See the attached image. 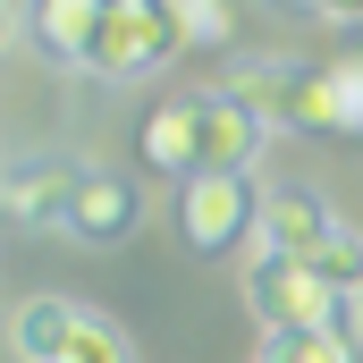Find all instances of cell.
Instances as JSON below:
<instances>
[{
	"mask_svg": "<svg viewBox=\"0 0 363 363\" xmlns=\"http://www.w3.org/2000/svg\"><path fill=\"white\" fill-rule=\"evenodd\" d=\"M245 304H254V321H262L271 338L338 330V296L304 271V262H279V254H254V271H245Z\"/></svg>",
	"mask_w": 363,
	"mask_h": 363,
	"instance_id": "obj_1",
	"label": "cell"
},
{
	"mask_svg": "<svg viewBox=\"0 0 363 363\" xmlns=\"http://www.w3.org/2000/svg\"><path fill=\"white\" fill-rule=\"evenodd\" d=\"M169 51H186L169 0H110L101 43H93V77H152Z\"/></svg>",
	"mask_w": 363,
	"mask_h": 363,
	"instance_id": "obj_2",
	"label": "cell"
},
{
	"mask_svg": "<svg viewBox=\"0 0 363 363\" xmlns=\"http://www.w3.org/2000/svg\"><path fill=\"white\" fill-rule=\"evenodd\" d=\"M194 110H203V127H194V178H254L271 118L245 110L237 93H194Z\"/></svg>",
	"mask_w": 363,
	"mask_h": 363,
	"instance_id": "obj_3",
	"label": "cell"
},
{
	"mask_svg": "<svg viewBox=\"0 0 363 363\" xmlns=\"http://www.w3.org/2000/svg\"><path fill=\"white\" fill-rule=\"evenodd\" d=\"M178 228L194 254H228L245 228H262V203L245 178H186L178 186Z\"/></svg>",
	"mask_w": 363,
	"mask_h": 363,
	"instance_id": "obj_4",
	"label": "cell"
},
{
	"mask_svg": "<svg viewBox=\"0 0 363 363\" xmlns=\"http://www.w3.org/2000/svg\"><path fill=\"white\" fill-rule=\"evenodd\" d=\"M287 118L313 127V135H363V60H330V68L296 77Z\"/></svg>",
	"mask_w": 363,
	"mask_h": 363,
	"instance_id": "obj_5",
	"label": "cell"
},
{
	"mask_svg": "<svg viewBox=\"0 0 363 363\" xmlns=\"http://www.w3.org/2000/svg\"><path fill=\"white\" fill-rule=\"evenodd\" d=\"M77 194H85V169H68V161H34V169H9V178H0V211L26 220V228H43V220L68 228Z\"/></svg>",
	"mask_w": 363,
	"mask_h": 363,
	"instance_id": "obj_6",
	"label": "cell"
},
{
	"mask_svg": "<svg viewBox=\"0 0 363 363\" xmlns=\"http://www.w3.org/2000/svg\"><path fill=\"white\" fill-rule=\"evenodd\" d=\"M330 228H338V220H330V203H321V194H296V186H279V194H262V228H254V254L304 262V254H313Z\"/></svg>",
	"mask_w": 363,
	"mask_h": 363,
	"instance_id": "obj_7",
	"label": "cell"
},
{
	"mask_svg": "<svg viewBox=\"0 0 363 363\" xmlns=\"http://www.w3.org/2000/svg\"><path fill=\"white\" fill-rule=\"evenodd\" d=\"M77 321H85V304H68V296H26V304L9 313V347H17V363H60L68 338H77Z\"/></svg>",
	"mask_w": 363,
	"mask_h": 363,
	"instance_id": "obj_8",
	"label": "cell"
},
{
	"mask_svg": "<svg viewBox=\"0 0 363 363\" xmlns=\"http://www.w3.org/2000/svg\"><path fill=\"white\" fill-rule=\"evenodd\" d=\"M135 220H144V203H135L127 178H85L77 211H68V237L77 245H118V237H135Z\"/></svg>",
	"mask_w": 363,
	"mask_h": 363,
	"instance_id": "obj_9",
	"label": "cell"
},
{
	"mask_svg": "<svg viewBox=\"0 0 363 363\" xmlns=\"http://www.w3.org/2000/svg\"><path fill=\"white\" fill-rule=\"evenodd\" d=\"M194 127H203V110H194V93L186 101H161L152 118H144V161L161 169V178H194Z\"/></svg>",
	"mask_w": 363,
	"mask_h": 363,
	"instance_id": "obj_10",
	"label": "cell"
},
{
	"mask_svg": "<svg viewBox=\"0 0 363 363\" xmlns=\"http://www.w3.org/2000/svg\"><path fill=\"white\" fill-rule=\"evenodd\" d=\"M101 17H110V0H43V43H51L68 68H93Z\"/></svg>",
	"mask_w": 363,
	"mask_h": 363,
	"instance_id": "obj_11",
	"label": "cell"
},
{
	"mask_svg": "<svg viewBox=\"0 0 363 363\" xmlns=\"http://www.w3.org/2000/svg\"><path fill=\"white\" fill-rule=\"evenodd\" d=\"M304 271L321 279L338 304H363V228H347V220H338V228H330V237L304 254Z\"/></svg>",
	"mask_w": 363,
	"mask_h": 363,
	"instance_id": "obj_12",
	"label": "cell"
},
{
	"mask_svg": "<svg viewBox=\"0 0 363 363\" xmlns=\"http://www.w3.org/2000/svg\"><path fill=\"white\" fill-rule=\"evenodd\" d=\"M262 363H363V330H304V338H271Z\"/></svg>",
	"mask_w": 363,
	"mask_h": 363,
	"instance_id": "obj_13",
	"label": "cell"
},
{
	"mask_svg": "<svg viewBox=\"0 0 363 363\" xmlns=\"http://www.w3.org/2000/svg\"><path fill=\"white\" fill-rule=\"evenodd\" d=\"M169 17H178L186 51H220V43L237 34V17H228V0H169Z\"/></svg>",
	"mask_w": 363,
	"mask_h": 363,
	"instance_id": "obj_14",
	"label": "cell"
},
{
	"mask_svg": "<svg viewBox=\"0 0 363 363\" xmlns=\"http://www.w3.org/2000/svg\"><path fill=\"white\" fill-rule=\"evenodd\" d=\"M60 363H135V347H127V330H118V321H101V313H85Z\"/></svg>",
	"mask_w": 363,
	"mask_h": 363,
	"instance_id": "obj_15",
	"label": "cell"
},
{
	"mask_svg": "<svg viewBox=\"0 0 363 363\" xmlns=\"http://www.w3.org/2000/svg\"><path fill=\"white\" fill-rule=\"evenodd\" d=\"M313 17H330V26H363V0H321Z\"/></svg>",
	"mask_w": 363,
	"mask_h": 363,
	"instance_id": "obj_16",
	"label": "cell"
},
{
	"mask_svg": "<svg viewBox=\"0 0 363 363\" xmlns=\"http://www.w3.org/2000/svg\"><path fill=\"white\" fill-rule=\"evenodd\" d=\"M9 43H17V9H0V51H9Z\"/></svg>",
	"mask_w": 363,
	"mask_h": 363,
	"instance_id": "obj_17",
	"label": "cell"
},
{
	"mask_svg": "<svg viewBox=\"0 0 363 363\" xmlns=\"http://www.w3.org/2000/svg\"><path fill=\"white\" fill-rule=\"evenodd\" d=\"M279 9H321V0H279Z\"/></svg>",
	"mask_w": 363,
	"mask_h": 363,
	"instance_id": "obj_18",
	"label": "cell"
},
{
	"mask_svg": "<svg viewBox=\"0 0 363 363\" xmlns=\"http://www.w3.org/2000/svg\"><path fill=\"white\" fill-rule=\"evenodd\" d=\"M0 9H17V0H0Z\"/></svg>",
	"mask_w": 363,
	"mask_h": 363,
	"instance_id": "obj_19",
	"label": "cell"
},
{
	"mask_svg": "<svg viewBox=\"0 0 363 363\" xmlns=\"http://www.w3.org/2000/svg\"><path fill=\"white\" fill-rule=\"evenodd\" d=\"M0 178H9V169H0Z\"/></svg>",
	"mask_w": 363,
	"mask_h": 363,
	"instance_id": "obj_20",
	"label": "cell"
}]
</instances>
